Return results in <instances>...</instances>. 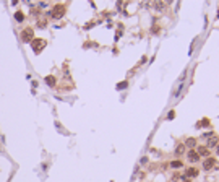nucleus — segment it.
I'll list each match as a JSON object with an SVG mask.
<instances>
[{"label": "nucleus", "mask_w": 219, "mask_h": 182, "mask_svg": "<svg viewBox=\"0 0 219 182\" xmlns=\"http://www.w3.org/2000/svg\"><path fill=\"white\" fill-rule=\"evenodd\" d=\"M154 8H156V10H164V8H166V3H164V2H156V3H154Z\"/></svg>", "instance_id": "obj_12"}, {"label": "nucleus", "mask_w": 219, "mask_h": 182, "mask_svg": "<svg viewBox=\"0 0 219 182\" xmlns=\"http://www.w3.org/2000/svg\"><path fill=\"white\" fill-rule=\"evenodd\" d=\"M45 25H47V21H45V20H39V21H37V28H41V29H44Z\"/></svg>", "instance_id": "obj_14"}, {"label": "nucleus", "mask_w": 219, "mask_h": 182, "mask_svg": "<svg viewBox=\"0 0 219 182\" xmlns=\"http://www.w3.org/2000/svg\"><path fill=\"white\" fill-rule=\"evenodd\" d=\"M206 145H208V148H214V147H218L219 145V140H218V136H209V140H208V143H206Z\"/></svg>", "instance_id": "obj_6"}, {"label": "nucleus", "mask_w": 219, "mask_h": 182, "mask_svg": "<svg viewBox=\"0 0 219 182\" xmlns=\"http://www.w3.org/2000/svg\"><path fill=\"white\" fill-rule=\"evenodd\" d=\"M184 182H188V181H184Z\"/></svg>", "instance_id": "obj_18"}, {"label": "nucleus", "mask_w": 219, "mask_h": 182, "mask_svg": "<svg viewBox=\"0 0 219 182\" xmlns=\"http://www.w3.org/2000/svg\"><path fill=\"white\" fill-rule=\"evenodd\" d=\"M185 151V145H179V147L175 148V155H182Z\"/></svg>", "instance_id": "obj_13"}, {"label": "nucleus", "mask_w": 219, "mask_h": 182, "mask_svg": "<svg viewBox=\"0 0 219 182\" xmlns=\"http://www.w3.org/2000/svg\"><path fill=\"white\" fill-rule=\"evenodd\" d=\"M198 156H208V148H204V147H200L198 148Z\"/></svg>", "instance_id": "obj_9"}, {"label": "nucleus", "mask_w": 219, "mask_h": 182, "mask_svg": "<svg viewBox=\"0 0 219 182\" xmlns=\"http://www.w3.org/2000/svg\"><path fill=\"white\" fill-rule=\"evenodd\" d=\"M185 176H187V177H196V176H198V169H195V167H188V169L185 171Z\"/></svg>", "instance_id": "obj_7"}, {"label": "nucleus", "mask_w": 219, "mask_h": 182, "mask_svg": "<svg viewBox=\"0 0 219 182\" xmlns=\"http://www.w3.org/2000/svg\"><path fill=\"white\" fill-rule=\"evenodd\" d=\"M195 143H196V140H195V138H187V142H185V147L193 148V147H195Z\"/></svg>", "instance_id": "obj_10"}, {"label": "nucleus", "mask_w": 219, "mask_h": 182, "mask_svg": "<svg viewBox=\"0 0 219 182\" xmlns=\"http://www.w3.org/2000/svg\"><path fill=\"white\" fill-rule=\"evenodd\" d=\"M31 47H33V51H34L36 54H39V52L45 47V41L44 39H33V42H31Z\"/></svg>", "instance_id": "obj_3"}, {"label": "nucleus", "mask_w": 219, "mask_h": 182, "mask_svg": "<svg viewBox=\"0 0 219 182\" xmlns=\"http://www.w3.org/2000/svg\"><path fill=\"white\" fill-rule=\"evenodd\" d=\"M49 15H52V18H55V20L62 18V16L65 15V5H62V3H57V5H54Z\"/></svg>", "instance_id": "obj_1"}, {"label": "nucleus", "mask_w": 219, "mask_h": 182, "mask_svg": "<svg viewBox=\"0 0 219 182\" xmlns=\"http://www.w3.org/2000/svg\"><path fill=\"white\" fill-rule=\"evenodd\" d=\"M15 20H16V21H20V23L25 20V15H23V11H16V13H15Z\"/></svg>", "instance_id": "obj_11"}, {"label": "nucleus", "mask_w": 219, "mask_h": 182, "mask_svg": "<svg viewBox=\"0 0 219 182\" xmlns=\"http://www.w3.org/2000/svg\"><path fill=\"white\" fill-rule=\"evenodd\" d=\"M33 39H34V31H33V28H25V29L21 31V41L23 42H33Z\"/></svg>", "instance_id": "obj_2"}, {"label": "nucleus", "mask_w": 219, "mask_h": 182, "mask_svg": "<svg viewBox=\"0 0 219 182\" xmlns=\"http://www.w3.org/2000/svg\"><path fill=\"white\" fill-rule=\"evenodd\" d=\"M125 86H127V81H124V83H120V85L117 86V88H119V90H120V88H125Z\"/></svg>", "instance_id": "obj_16"}, {"label": "nucleus", "mask_w": 219, "mask_h": 182, "mask_svg": "<svg viewBox=\"0 0 219 182\" xmlns=\"http://www.w3.org/2000/svg\"><path fill=\"white\" fill-rule=\"evenodd\" d=\"M170 166L172 167H182V161H172L170 163Z\"/></svg>", "instance_id": "obj_15"}, {"label": "nucleus", "mask_w": 219, "mask_h": 182, "mask_svg": "<svg viewBox=\"0 0 219 182\" xmlns=\"http://www.w3.org/2000/svg\"><path fill=\"white\" fill-rule=\"evenodd\" d=\"M216 155H218V156H219V145H218V147H216Z\"/></svg>", "instance_id": "obj_17"}, {"label": "nucleus", "mask_w": 219, "mask_h": 182, "mask_svg": "<svg viewBox=\"0 0 219 182\" xmlns=\"http://www.w3.org/2000/svg\"><path fill=\"white\" fill-rule=\"evenodd\" d=\"M214 164H216V158L208 156L206 159H204V163H203V169H204V171H209V169H211Z\"/></svg>", "instance_id": "obj_4"}, {"label": "nucleus", "mask_w": 219, "mask_h": 182, "mask_svg": "<svg viewBox=\"0 0 219 182\" xmlns=\"http://www.w3.org/2000/svg\"><path fill=\"white\" fill-rule=\"evenodd\" d=\"M45 83H47L49 86H55V85H57V80H55V76L47 75V76H45Z\"/></svg>", "instance_id": "obj_8"}, {"label": "nucleus", "mask_w": 219, "mask_h": 182, "mask_svg": "<svg viewBox=\"0 0 219 182\" xmlns=\"http://www.w3.org/2000/svg\"><path fill=\"white\" fill-rule=\"evenodd\" d=\"M187 159H188L190 163H198L200 161V156H198V153H196V151L190 150V151L187 153Z\"/></svg>", "instance_id": "obj_5"}]
</instances>
